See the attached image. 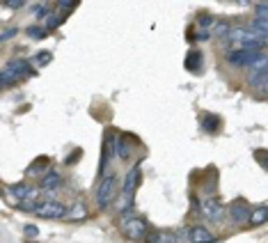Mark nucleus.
Wrapping results in <instances>:
<instances>
[{
    "label": "nucleus",
    "mask_w": 268,
    "mask_h": 243,
    "mask_svg": "<svg viewBox=\"0 0 268 243\" xmlns=\"http://www.w3.org/2000/svg\"><path fill=\"white\" fill-rule=\"evenodd\" d=\"M16 37V28H7V30L0 32V41H7V39Z\"/></svg>",
    "instance_id": "obj_22"
},
{
    "label": "nucleus",
    "mask_w": 268,
    "mask_h": 243,
    "mask_svg": "<svg viewBox=\"0 0 268 243\" xmlns=\"http://www.w3.org/2000/svg\"><path fill=\"white\" fill-rule=\"evenodd\" d=\"M231 30V25L227 21H216L213 25H211V37H218V39H223L227 37Z\"/></svg>",
    "instance_id": "obj_14"
},
{
    "label": "nucleus",
    "mask_w": 268,
    "mask_h": 243,
    "mask_svg": "<svg viewBox=\"0 0 268 243\" xmlns=\"http://www.w3.org/2000/svg\"><path fill=\"white\" fill-rule=\"evenodd\" d=\"M48 60H51V53H48V51H39L37 53V64H46Z\"/></svg>",
    "instance_id": "obj_23"
},
{
    "label": "nucleus",
    "mask_w": 268,
    "mask_h": 243,
    "mask_svg": "<svg viewBox=\"0 0 268 243\" xmlns=\"http://www.w3.org/2000/svg\"><path fill=\"white\" fill-rule=\"evenodd\" d=\"M28 37H32V39H44V37H46V28H39V25H30V28H28Z\"/></svg>",
    "instance_id": "obj_20"
},
{
    "label": "nucleus",
    "mask_w": 268,
    "mask_h": 243,
    "mask_svg": "<svg viewBox=\"0 0 268 243\" xmlns=\"http://www.w3.org/2000/svg\"><path fill=\"white\" fill-rule=\"evenodd\" d=\"M138 183H140V167L133 165V167H131V172L126 175V179H124V188H122V193L128 195V198H135Z\"/></svg>",
    "instance_id": "obj_6"
},
{
    "label": "nucleus",
    "mask_w": 268,
    "mask_h": 243,
    "mask_svg": "<svg viewBox=\"0 0 268 243\" xmlns=\"http://www.w3.org/2000/svg\"><path fill=\"white\" fill-rule=\"evenodd\" d=\"M200 211H202V216H204L206 221H211V223H220V221H223V216H225L223 204H220L218 200H213V198L202 200Z\"/></svg>",
    "instance_id": "obj_4"
},
{
    "label": "nucleus",
    "mask_w": 268,
    "mask_h": 243,
    "mask_svg": "<svg viewBox=\"0 0 268 243\" xmlns=\"http://www.w3.org/2000/svg\"><path fill=\"white\" fill-rule=\"evenodd\" d=\"M257 19H264V21H266V5H264V2H261V5H257Z\"/></svg>",
    "instance_id": "obj_25"
},
{
    "label": "nucleus",
    "mask_w": 268,
    "mask_h": 243,
    "mask_svg": "<svg viewBox=\"0 0 268 243\" xmlns=\"http://www.w3.org/2000/svg\"><path fill=\"white\" fill-rule=\"evenodd\" d=\"M266 221H268V209L264 204L257 206V209H250V221L247 223H252V225H264Z\"/></svg>",
    "instance_id": "obj_12"
},
{
    "label": "nucleus",
    "mask_w": 268,
    "mask_h": 243,
    "mask_svg": "<svg viewBox=\"0 0 268 243\" xmlns=\"http://www.w3.org/2000/svg\"><path fill=\"white\" fill-rule=\"evenodd\" d=\"M254 58H257V53H246V51H231L227 55V60L231 64H236V67H250L254 62Z\"/></svg>",
    "instance_id": "obj_8"
},
{
    "label": "nucleus",
    "mask_w": 268,
    "mask_h": 243,
    "mask_svg": "<svg viewBox=\"0 0 268 243\" xmlns=\"http://www.w3.org/2000/svg\"><path fill=\"white\" fill-rule=\"evenodd\" d=\"M227 37H229L231 41H238V44H241V41H246V39L250 37V30H247V28H231Z\"/></svg>",
    "instance_id": "obj_17"
},
{
    "label": "nucleus",
    "mask_w": 268,
    "mask_h": 243,
    "mask_svg": "<svg viewBox=\"0 0 268 243\" xmlns=\"http://www.w3.org/2000/svg\"><path fill=\"white\" fill-rule=\"evenodd\" d=\"M62 21H64V16L62 14H48L46 16V30H53V28L62 25Z\"/></svg>",
    "instance_id": "obj_19"
},
{
    "label": "nucleus",
    "mask_w": 268,
    "mask_h": 243,
    "mask_svg": "<svg viewBox=\"0 0 268 243\" xmlns=\"http://www.w3.org/2000/svg\"><path fill=\"white\" fill-rule=\"evenodd\" d=\"M213 23H216V19H213V16H208V14H202L200 16V25H202V28H211Z\"/></svg>",
    "instance_id": "obj_21"
},
{
    "label": "nucleus",
    "mask_w": 268,
    "mask_h": 243,
    "mask_svg": "<svg viewBox=\"0 0 268 243\" xmlns=\"http://www.w3.org/2000/svg\"><path fill=\"white\" fill-rule=\"evenodd\" d=\"M229 213H231V221L236 223V225H246L250 221V206L243 202V200H238L234 204L229 206Z\"/></svg>",
    "instance_id": "obj_5"
},
{
    "label": "nucleus",
    "mask_w": 268,
    "mask_h": 243,
    "mask_svg": "<svg viewBox=\"0 0 268 243\" xmlns=\"http://www.w3.org/2000/svg\"><path fill=\"white\" fill-rule=\"evenodd\" d=\"M25 2H21V0H16V2H7V7H14V9H19V7H23Z\"/></svg>",
    "instance_id": "obj_26"
},
{
    "label": "nucleus",
    "mask_w": 268,
    "mask_h": 243,
    "mask_svg": "<svg viewBox=\"0 0 268 243\" xmlns=\"http://www.w3.org/2000/svg\"><path fill=\"white\" fill-rule=\"evenodd\" d=\"M35 211H37V216H41V218H51V221H55V218H64V216H67L64 204H60V202H55V200L39 202Z\"/></svg>",
    "instance_id": "obj_3"
},
{
    "label": "nucleus",
    "mask_w": 268,
    "mask_h": 243,
    "mask_svg": "<svg viewBox=\"0 0 268 243\" xmlns=\"http://www.w3.org/2000/svg\"><path fill=\"white\" fill-rule=\"evenodd\" d=\"M60 183H62V177L58 172H46V177L41 179V190H55L60 188Z\"/></svg>",
    "instance_id": "obj_11"
},
{
    "label": "nucleus",
    "mask_w": 268,
    "mask_h": 243,
    "mask_svg": "<svg viewBox=\"0 0 268 243\" xmlns=\"http://www.w3.org/2000/svg\"><path fill=\"white\" fill-rule=\"evenodd\" d=\"M7 69H12L16 76H21V78H25V76H30V74H32V69H30V64L25 60H12L7 64Z\"/></svg>",
    "instance_id": "obj_10"
},
{
    "label": "nucleus",
    "mask_w": 268,
    "mask_h": 243,
    "mask_svg": "<svg viewBox=\"0 0 268 243\" xmlns=\"http://www.w3.org/2000/svg\"><path fill=\"white\" fill-rule=\"evenodd\" d=\"M67 218L69 221H82V218H87V206L82 204V202H74V206L67 211Z\"/></svg>",
    "instance_id": "obj_13"
},
{
    "label": "nucleus",
    "mask_w": 268,
    "mask_h": 243,
    "mask_svg": "<svg viewBox=\"0 0 268 243\" xmlns=\"http://www.w3.org/2000/svg\"><path fill=\"white\" fill-rule=\"evenodd\" d=\"M149 243H184L179 239V234L174 232H154V234H147Z\"/></svg>",
    "instance_id": "obj_9"
},
{
    "label": "nucleus",
    "mask_w": 268,
    "mask_h": 243,
    "mask_svg": "<svg viewBox=\"0 0 268 243\" xmlns=\"http://www.w3.org/2000/svg\"><path fill=\"white\" fill-rule=\"evenodd\" d=\"M202 126H204V131L213 133V131H218L220 122H218V117H213V115H206V117H204V122H202Z\"/></svg>",
    "instance_id": "obj_18"
},
{
    "label": "nucleus",
    "mask_w": 268,
    "mask_h": 243,
    "mask_svg": "<svg viewBox=\"0 0 268 243\" xmlns=\"http://www.w3.org/2000/svg\"><path fill=\"white\" fill-rule=\"evenodd\" d=\"M202 67V53L200 51H190L186 58V69L188 71H197Z\"/></svg>",
    "instance_id": "obj_16"
},
{
    "label": "nucleus",
    "mask_w": 268,
    "mask_h": 243,
    "mask_svg": "<svg viewBox=\"0 0 268 243\" xmlns=\"http://www.w3.org/2000/svg\"><path fill=\"white\" fill-rule=\"evenodd\" d=\"M115 193H117V179H115L112 175H108L103 182L99 183V188H97V204H99V206L112 204V200H115Z\"/></svg>",
    "instance_id": "obj_2"
},
{
    "label": "nucleus",
    "mask_w": 268,
    "mask_h": 243,
    "mask_svg": "<svg viewBox=\"0 0 268 243\" xmlns=\"http://www.w3.org/2000/svg\"><path fill=\"white\" fill-rule=\"evenodd\" d=\"M115 154H117L119 159H128L131 156V147L124 138H115Z\"/></svg>",
    "instance_id": "obj_15"
},
{
    "label": "nucleus",
    "mask_w": 268,
    "mask_h": 243,
    "mask_svg": "<svg viewBox=\"0 0 268 243\" xmlns=\"http://www.w3.org/2000/svg\"><path fill=\"white\" fill-rule=\"evenodd\" d=\"M122 232H124L126 239L142 241V239H147V234H149V225L144 218H124V221H122Z\"/></svg>",
    "instance_id": "obj_1"
},
{
    "label": "nucleus",
    "mask_w": 268,
    "mask_h": 243,
    "mask_svg": "<svg viewBox=\"0 0 268 243\" xmlns=\"http://www.w3.org/2000/svg\"><path fill=\"white\" fill-rule=\"evenodd\" d=\"M188 239H190V243H216V236L211 234L206 227H202V225L190 229V232H188Z\"/></svg>",
    "instance_id": "obj_7"
},
{
    "label": "nucleus",
    "mask_w": 268,
    "mask_h": 243,
    "mask_svg": "<svg viewBox=\"0 0 268 243\" xmlns=\"http://www.w3.org/2000/svg\"><path fill=\"white\" fill-rule=\"evenodd\" d=\"M37 234H39V229L35 227V225H25V236H32V239H35Z\"/></svg>",
    "instance_id": "obj_24"
}]
</instances>
